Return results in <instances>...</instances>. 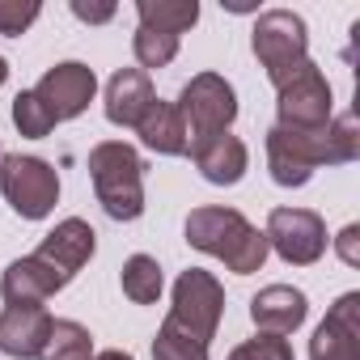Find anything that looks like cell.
Returning a JSON list of instances; mask_svg holds the SVG:
<instances>
[{
    "label": "cell",
    "instance_id": "6da1fadb",
    "mask_svg": "<svg viewBox=\"0 0 360 360\" xmlns=\"http://www.w3.org/2000/svg\"><path fill=\"white\" fill-rule=\"evenodd\" d=\"M360 157V127L352 115L330 119L318 131L271 127L267 131V169L276 187H305L318 165H347Z\"/></svg>",
    "mask_w": 360,
    "mask_h": 360
},
{
    "label": "cell",
    "instance_id": "7a4b0ae2",
    "mask_svg": "<svg viewBox=\"0 0 360 360\" xmlns=\"http://www.w3.org/2000/svg\"><path fill=\"white\" fill-rule=\"evenodd\" d=\"M187 242L212 259H221L233 276H250L267 263V238L263 229H255L238 208H221V204H204L187 217Z\"/></svg>",
    "mask_w": 360,
    "mask_h": 360
},
{
    "label": "cell",
    "instance_id": "3957f363",
    "mask_svg": "<svg viewBox=\"0 0 360 360\" xmlns=\"http://www.w3.org/2000/svg\"><path fill=\"white\" fill-rule=\"evenodd\" d=\"M94 195L110 221H136L144 212V161L131 144L106 140L89 148Z\"/></svg>",
    "mask_w": 360,
    "mask_h": 360
},
{
    "label": "cell",
    "instance_id": "277c9868",
    "mask_svg": "<svg viewBox=\"0 0 360 360\" xmlns=\"http://www.w3.org/2000/svg\"><path fill=\"white\" fill-rule=\"evenodd\" d=\"M250 47L267 72V81L280 89L284 81H292L305 64H309V30L292 9H267L255 22Z\"/></svg>",
    "mask_w": 360,
    "mask_h": 360
},
{
    "label": "cell",
    "instance_id": "5b68a950",
    "mask_svg": "<svg viewBox=\"0 0 360 360\" xmlns=\"http://www.w3.org/2000/svg\"><path fill=\"white\" fill-rule=\"evenodd\" d=\"M221 314H225V288L212 271L191 267L174 280V305H169L165 326H174L178 335H187V339L208 347L217 326H221Z\"/></svg>",
    "mask_w": 360,
    "mask_h": 360
},
{
    "label": "cell",
    "instance_id": "8992f818",
    "mask_svg": "<svg viewBox=\"0 0 360 360\" xmlns=\"http://www.w3.org/2000/svg\"><path fill=\"white\" fill-rule=\"evenodd\" d=\"M0 191H5L9 208L22 221H43V217H51V208L60 200V174L43 157L9 153V157H0Z\"/></svg>",
    "mask_w": 360,
    "mask_h": 360
},
{
    "label": "cell",
    "instance_id": "52a82bcc",
    "mask_svg": "<svg viewBox=\"0 0 360 360\" xmlns=\"http://www.w3.org/2000/svg\"><path fill=\"white\" fill-rule=\"evenodd\" d=\"M178 115L187 123V136L191 144L204 140V136H217V131H229V123L238 119V94L233 85L221 77V72H200L183 85L178 94Z\"/></svg>",
    "mask_w": 360,
    "mask_h": 360
},
{
    "label": "cell",
    "instance_id": "ba28073f",
    "mask_svg": "<svg viewBox=\"0 0 360 360\" xmlns=\"http://www.w3.org/2000/svg\"><path fill=\"white\" fill-rule=\"evenodd\" d=\"M330 110H335V98H330V85L322 77V68L309 60L292 81H284L276 89V115H280V127H297V131H318L330 123Z\"/></svg>",
    "mask_w": 360,
    "mask_h": 360
},
{
    "label": "cell",
    "instance_id": "9c48e42d",
    "mask_svg": "<svg viewBox=\"0 0 360 360\" xmlns=\"http://www.w3.org/2000/svg\"><path fill=\"white\" fill-rule=\"evenodd\" d=\"M263 238L267 250H276L292 267H309L326 255V225L309 208H271Z\"/></svg>",
    "mask_w": 360,
    "mask_h": 360
},
{
    "label": "cell",
    "instance_id": "30bf717a",
    "mask_svg": "<svg viewBox=\"0 0 360 360\" xmlns=\"http://www.w3.org/2000/svg\"><path fill=\"white\" fill-rule=\"evenodd\" d=\"M94 94H98V77H94V68L81 64V60H64V64L47 68L43 81L34 85V98L47 106V115H51L56 123L85 115L89 102H94Z\"/></svg>",
    "mask_w": 360,
    "mask_h": 360
},
{
    "label": "cell",
    "instance_id": "8fae6325",
    "mask_svg": "<svg viewBox=\"0 0 360 360\" xmlns=\"http://www.w3.org/2000/svg\"><path fill=\"white\" fill-rule=\"evenodd\" d=\"M94 250H98L94 225L81 221V217H68V221H60V225L43 238V246L34 250V259H39V263L56 276V284L64 288V284H72L77 271L94 259Z\"/></svg>",
    "mask_w": 360,
    "mask_h": 360
},
{
    "label": "cell",
    "instance_id": "7c38bea8",
    "mask_svg": "<svg viewBox=\"0 0 360 360\" xmlns=\"http://www.w3.org/2000/svg\"><path fill=\"white\" fill-rule=\"evenodd\" d=\"M309 360H360V292H343L309 339Z\"/></svg>",
    "mask_w": 360,
    "mask_h": 360
},
{
    "label": "cell",
    "instance_id": "4fadbf2b",
    "mask_svg": "<svg viewBox=\"0 0 360 360\" xmlns=\"http://www.w3.org/2000/svg\"><path fill=\"white\" fill-rule=\"evenodd\" d=\"M51 314L43 305H5L0 314V352L13 360H39L51 335Z\"/></svg>",
    "mask_w": 360,
    "mask_h": 360
},
{
    "label": "cell",
    "instance_id": "5bb4252c",
    "mask_svg": "<svg viewBox=\"0 0 360 360\" xmlns=\"http://www.w3.org/2000/svg\"><path fill=\"white\" fill-rule=\"evenodd\" d=\"M187 153H191L195 169L208 178L212 187H233V183H242V174H246V165H250V153H246V144H242L233 131L204 136V140H195Z\"/></svg>",
    "mask_w": 360,
    "mask_h": 360
},
{
    "label": "cell",
    "instance_id": "9a60e30c",
    "mask_svg": "<svg viewBox=\"0 0 360 360\" xmlns=\"http://www.w3.org/2000/svg\"><path fill=\"white\" fill-rule=\"evenodd\" d=\"M309 314V301L292 284H267L263 292L250 297V322L259 335H292Z\"/></svg>",
    "mask_w": 360,
    "mask_h": 360
},
{
    "label": "cell",
    "instance_id": "2e32d148",
    "mask_svg": "<svg viewBox=\"0 0 360 360\" xmlns=\"http://www.w3.org/2000/svg\"><path fill=\"white\" fill-rule=\"evenodd\" d=\"M153 81L140 68H119L106 81V119L115 127H136L144 119V110L153 106Z\"/></svg>",
    "mask_w": 360,
    "mask_h": 360
},
{
    "label": "cell",
    "instance_id": "e0dca14e",
    "mask_svg": "<svg viewBox=\"0 0 360 360\" xmlns=\"http://www.w3.org/2000/svg\"><path fill=\"white\" fill-rule=\"evenodd\" d=\"M136 136L157 157H183L191 148V136H187V123H183V115H178V106L161 102V98H153V106L136 123Z\"/></svg>",
    "mask_w": 360,
    "mask_h": 360
},
{
    "label": "cell",
    "instance_id": "ac0fdd59",
    "mask_svg": "<svg viewBox=\"0 0 360 360\" xmlns=\"http://www.w3.org/2000/svg\"><path fill=\"white\" fill-rule=\"evenodd\" d=\"M0 292H5L9 305H43L47 297L60 292V284H56V276L34 255H26V259L5 267V276H0Z\"/></svg>",
    "mask_w": 360,
    "mask_h": 360
},
{
    "label": "cell",
    "instance_id": "d6986e66",
    "mask_svg": "<svg viewBox=\"0 0 360 360\" xmlns=\"http://www.w3.org/2000/svg\"><path fill=\"white\" fill-rule=\"evenodd\" d=\"M136 18H140L144 30L183 39L200 22V5L195 0H136Z\"/></svg>",
    "mask_w": 360,
    "mask_h": 360
},
{
    "label": "cell",
    "instance_id": "ffe728a7",
    "mask_svg": "<svg viewBox=\"0 0 360 360\" xmlns=\"http://www.w3.org/2000/svg\"><path fill=\"white\" fill-rule=\"evenodd\" d=\"M123 297L127 301H136V305H153L157 297H161V288H165V280H161V263L153 259V255H131L127 263H123Z\"/></svg>",
    "mask_w": 360,
    "mask_h": 360
},
{
    "label": "cell",
    "instance_id": "44dd1931",
    "mask_svg": "<svg viewBox=\"0 0 360 360\" xmlns=\"http://www.w3.org/2000/svg\"><path fill=\"white\" fill-rule=\"evenodd\" d=\"M89 352H94V335L72 318H56L39 360H89Z\"/></svg>",
    "mask_w": 360,
    "mask_h": 360
},
{
    "label": "cell",
    "instance_id": "7402d4cb",
    "mask_svg": "<svg viewBox=\"0 0 360 360\" xmlns=\"http://www.w3.org/2000/svg\"><path fill=\"white\" fill-rule=\"evenodd\" d=\"M131 56H136L140 72H144V68H165V64H174V56H178V39L140 26V30L131 34Z\"/></svg>",
    "mask_w": 360,
    "mask_h": 360
},
{
    "label": "cell",
    "instance_id": "603a6c76",
    "mask_svg": "<svg viewBox=\"0 0 360 360\" xmlns=\"http://www.w3.org/2000/svg\"><path fill=\"white\" fill-rule=\"evenodd\" d=\"M13 123H18V131H22L26 140H43V136L56 127V119H51L47 106L34 98V89H22V94L13 98Z\"/></svg>",
    "mask_w": 360,
    "mask_h": 360
},
{
    "label": "cell",
    "instance_id": "cb8c5ba5",
    "mask_svg": "<svg viewBox=\"0 0 360 360\" xmlns=\"http://www.w3.org/2000/svg\"><path fill=\"white\" fill-rule=\"evenodd\" d=\"M153 360H208V347L187 339V335H178L174 326L161 322L157 339H153Z\"/></svg>",
    "mask_w": 360,
    "mask_h": 360
},
{
    "label": "cell",
    "instance_id": "d4e9b609",
    "mask_svg": "<svg viewBox=\"0 0 360 360\" xmlns=\"http://www.w3.org/2000/svg\"><path fill=\"white\" fill-rule=\"evenodd\" d=\"M225 360H297V356H292V343L284 335H255V339L238 343Z\"/></svg>",
    "mask_w": 360,
    "mask_h": 360
},
{
    "label": "cell",
    "instance_id": "484cf974",
    "mask_svg": "<svg viewBox=\"0 0 360 360\" xmlns=\"http://www.w3.org/2000/svg\"><path fill=\"white\" fill-rule=\"evenodd\" d=\"M39 13H43L39 0H0V34H9V39L26 34L39 22Z\"/></svg>",
    "mask_w": 360,
    "mask_h": 360
},
{
    "label": "cell",
    "instance_id": "4316f807",
    "mask_svg": "<svg viewBox=\"0 0 360 360\" xmlns=\"http://www.w3.org/2000/svg\"><path fill=\"white\" fill-rule=\"evenodd\" d=\"M72 13L85 26H106L115 18V0H72Z\"/></svg>",
    "mask_w": 360,
    "mask_h": 360
},
{
    "label": "cell",
    "instance_id": "83f0119b",
    "mask_svg": "<svg viewBox=\"0 0 360 360\" xmlns=\"http://www.w3.org/2000/svg\"><path fill=\"white\" fill-rule=\"evenodd\" d=\"M335 255H339L347 267H360V225H343V229H339Z\"/></svg>",
    "mask_w": 360,
    "mask_h": 360
},
{
    "label": "cell",
    "instance_id": "f1b7e54d",
    "mask_svg": "<svg viewBox=\"0 0 360 360\" xmlns=\"http://www.w3.org/2000/svg\"><path fill=\"white\" fill-rule=\"evenodd\" d=\"M94 360H131V356H127V352H119V347H106V352H98Z\"/></svg>",
    "mask_w": 360,
    "mask_h": 360
},
{
    "label": "cell",
    "instance_id": "f546056e",
    "mask_svg": "<svg viewBox=\"0 0 360 360\" xmlns=\"http://www.w3.org/2000/svg\"><path fill=\"white\" fill-rule=\"evenodd\" d=\"M5 77H9V64H5V56H0V85H5Z\"/></svg>",
    "mask_w": 360,
    "mask_h": 360
},
{
    "label": "cell",
    "instance_id": "4dcf8cb0",
    "mask_svg": "<svg viewBox=\"0 0 360 360\" xmlns=\"http://www.w3.org/2000/svg\"><path fill=\"white\" fill-rule=\"evenodd\" d=\"M0 157H5V153H0Z\"/></svg>",
    "mask_w": 360,
    "mask_h": 360
},
{
    "label": "cell",
    "instance_id": "1f68e13d",
    "mask_svg": "<svg viewBox=\"0 0 360 360\" xmlns=\"http://www.w3.org/2000/svg\"><path fill=\"white\" fill-rule=\"evenodd\" d=\"M89 360H94V356H89Z\"/></svg>",
    "mask_w": 360,
    "mask_h": 360
}]
</instances>
